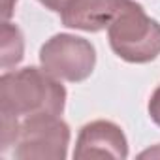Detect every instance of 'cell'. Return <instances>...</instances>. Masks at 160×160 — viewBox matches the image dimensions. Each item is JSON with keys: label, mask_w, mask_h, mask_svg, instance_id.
Masks as SVG:
<instances>
[{"label": "cell", "mask_w": 160, "mask_h": 160, "mask_svg": "<svg viewBox=\"0 0 160 160\" xmlns=\"http://www.w3.org/2000/svg\"><path fill=\"white\" fill-rule=\"evenodd\" d=\"M66 89L43 68L27 66L0 77V117L23 121L32 115H62Z\"/></svg>", "instance_id": "6da1fadb"}, {"label": "cell", "mask_w": 160, "mask_h": 160, "mask_svg": "<svg viewBox=\"0 0 160 160\" xmlns=\"http://www.w3.org/2000/svg\"><path fill=\"white\" fill-rule=\"evenodd\" d=\"M108 38L113 53L132 64H145L160 55V23L134 0H119Z\"/></svg>", "instance_id": "7a4b0ae2"}, {"label": "cell", "mask_w": 160, "mask_h": 160, "mask_svg": "<svg viewBox=\"0 0 160 160\" xmlns=\"http://www.w3.org/2000/svg\"><path fill=\"white\" fill-rule=\"evenodd\" d=\"M70 145V126L60 115H32L19 121V132L12 149L17 160H64Z\"/></svg>", "instance_id": "3957f363"}, {"label": "cell", "mask_w": 160, "mask_h": 160, "mask_svg": "<svg viewBox=\"0 0 160 160\" xmlns=\"http://www.w3.org/2000/svg\"><path fill=\"white\" fill-rule=\"evenodd\" d=\"M40 64L47 73L60 81L79 83L94 72L96 49L81 36L57 34L42 45Z\"/></svg>", "instance_id": "277c9868"}, {"label": "cell", "mask_w": 160, "mask_h": 160, "mask_svg": "<svg viewBox=\"0 0 160 160\" xmlns=\"http://www.w3.org/2000/svg\"><path fill=\"white\" fill-rule=\"evenodd\" d=\"M128 156V141L122 128L111 121H92L81 128L73 158H117Z\"/></svg>", "instance_id": "5b68a950"}, {"label": "cell", "mask_w": 160, "mask_h": 160, "mask_svg": "<svg viewBox=\"0 0 160 160\" xmlns=\"http://www.w3.org/2000/svg\"><path fill=\"white\" fill-rule=\"evenodd\" d=\"M119 0H68L62 6L60 21L68 28L100 32L109 27Z\"/></svg>", "instance_id": "8992f818"}, {"label": "cell", "mask_w": 160, "mask_h": 160, "mask_svg": "<svg viewBox=\"0 0 160 160\" xmlns=\"http://www.w3.org/2000/svg\"><path fill=\"white\" fill-rule=\"evenodd\" d=\"M25 55V40L23 32L17 25L4 21L0 32V66L2 70H10L23 60Z\"/></svg>", "instance_id": "52a82bcc"}, {"label": "cell", "mask_w": 160, "mask_h": 160, "mask_svg": "<svg viewBox=\"0 0 160 160\" xmlns=\"http://www.w3.org/2000/svg\"><path fill=\"white\" fill-rule=\"evenodd\" d=\"M149 115H151L152 122H156L160 126V85L156 87V91L152 92V96L149 100Z\"/></svg>", "instance_id": "ba28073f"}, {"label": "cell", "mask_w": 160, "mask_h": 160, "mask_svg": "<svg viewBox=\"0 0 160 160\" xmlns=\"http://www.w3.org/2000/svg\"><path fill=\"white\" fill-rule=\"evenodd\" d=\"M15 4H17V0H2V17H4V21H8L13 15Z\"/></svg>", "instance_id": "9c48e42d"}, {"label": "cell", "mask_w": 160, "mask_h": 160, "mask_svg": "<svg viewBox=\"0 0 160 160\" xmlns=\"http://www.w3.org/2000/svg\"><path fill=\"white\" fill-rule=\"evenodd\" d=\"M38 2H40L42 6H45V8L53 10V12H60V10H62V6L68 2V0H38Z\"/></svg>", "instance_id": "30bf717a"}, {"label": "cell", "mask_w": 160, "mask_h": 160, "mask_svg": "<svg viewBox=\"0 0 160 160\" xmlns=\"http://www.w3.org/2000/svg\"><path fill=\"white\" fill-rule=\"evenodd\" d=\"M139 158H160V145H154L139 154Z\"/></svg>", "instance_id": "8fae6325"}]
</instances>
